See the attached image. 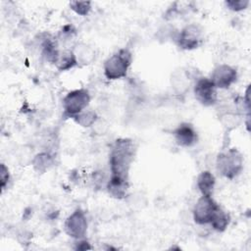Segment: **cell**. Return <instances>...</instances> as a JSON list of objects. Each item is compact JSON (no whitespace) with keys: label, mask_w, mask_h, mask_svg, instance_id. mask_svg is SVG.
<instances>
[{"label":"cell","mask_w":251,"mask_h":251,"mask_svg":"<svg viewBox=\"0 0 251 251\" xmlns=\"http://www.w3.org/2000/svg\"><path fill=\"white\" fill-rule=\"evenodd\" d=\"M41 50L42 56L45 58V60L51 64H55L60 53L57 41L49 36L44 37L41 42Z\"/></svg>","instance_id":"9a60e30c"},{"label":"cell","mask_w":251,"mask_h":251,"mask_svg":"<svg viewBox=\"0 0 251 251\" xmlns=\"http://www.w3.org/2000/svg\"><path fill=\"white\" fill-rule=\"evenodd\" d=\"M229 223H230L229 215L226 212H225L222 208H220L218 210V212L216 213V215L210 225L212 226V227L215 230H217L219 232H223L226 229Z\"/></svg>","instance_id":"ac0fdd59"},{"label":"cell","mask_w":251,"mask_h":251,"mask_svg":"<svg viewBox=\"0 0 251 251\" xmlns=\"http://www.w3.org/2000/svg\"><path fill=\"white\" fill-rule=\"evenodd\" d=\"M75 31H76L75 28L72 25H64L59 32V38H60L59 40H62V41L70 40L75 35Z\"/></svg>","instance_id":"603a6c76"},{"label":"cell","mask_w":251,"mask_h":251,"mask_svg":"<svg viewBox=\"0 0 251 251\" xmlns=\"http://www.w3.org/2000/svg\"><path fill=\"white\" fill-rule=\"evenodd\" d=\"M172 85L176 92L182 94L189 88V77L184 72L176 71L172 75L171 78Z\"/></svg>","instance_id":"2e32d148"},{"label":"cell","mask_w":251,"mask_h":251,"mask_svg":"<svg viewBox=\"0 0 251 251\" xmlns=\"http://www.w3.org/2000/svg\"><path fill=\"white\" fill-rule=\"evenodd\" d=\"M54 65L61 72L69 71L75 67L77 65V61L74 51L71 49H65L63 51H60L59 56Z\"/></svg>","instance_id":"5bb4252c"},{"label":"cell","mask_w":251,"mask_h":251,"mask_svg":"<svg viewBox=\"0 0 251 251\" xmlns=\"http://www.w3.org/2000/svg\"><path fill=\"white\" fill-rule=\"evenodd\" d=\"M106 188L112 197L116 199H123L125 198L128 188V179L110 177Z\"/></svg>","instance_id":"8fae6325"},{"label":"cell","mask_w":251,"mask_h":251,"mask_svg":"<svg viewBox=\"0 0 251 251\" xmlns=\"http://www.w3.org/2000/svg\"><path fill=\"white\" fill-rule=\"evenodd\" d=\"M90 102V95L85 88L70 91L63 99L64 115L73 118L86 109Z\"/></svg>","instance_id":"277c9868"},{"label":"cell","mask_w":251,"mask_h":251,"mask_svg":"<svg viewBox=\"0 0 251 251\" xmlns=\"http://www.w3.org/2000/svg\"><path fill=\"white\" fill-rule=\"evenodd\" d=\"M132 62V54L127 48H122L111 55L104 63V75L109 80L125 77Z\"/></svg>","instance_id":"7a4b0ae2"},{"label":"cell","mask_w":251,"mask_h":251,"mask_svg":"<svg viewBox=\"0 0 251 251\" xmlns=\"http://www.w3.org/2000/svg\"><path fill=\"white\" fill-rule=\"evenodd\" d=\"M53 165V158L52 156L47 152H42L34 156L32 159V166L33 169L37 173H45L48 171Z\"/></svg>","instance_id":"e0dca14e"},{"label":"cell","mask_w":251,"mask_h":251,"mask_svg":"<svg viewBox=\"0 0 251 251\" xmlns=\"http://www.w3.org/2000/svg\"><path fill=\"white\" fill-rule=\"evenodd\" d=\"M66 233L75 238L82 239L87 231V219L84 212L77 208L65 221Z\"/></svg>","instance_id":"ba28073f"},{"label":"cell","mask_w":251,"mask_h":251,"mask_svg":"<svg viewBox=\"0 0 251 251\" xmlns=\"http://www.w3.org/2000/svg\"><path fill=\"white\" fill-rule=\"evenodd\" d=\"M176 144L181 147H191L197 140L198 135L194 126L189 123H181L173 131Z\"/></svg>","instance_id":"30bf717a"},{"label":"cell","mask_w":251,"mask_h":251,"mask_svg":"<svg viewBox=\"0 0 251 251\" xmlns=\"http://www.w3.org/2000/svg\"><path fill=\"white\" fill-rule=\"evenodd\" d=\"M209 78L217 89H226L236 81L237 71L229 65L221 64L213 70Z\"/></svg>","instance_id":"9c48e42d"},{"label":"cell","mask_w":251,"mask_h":251,"mask_svg":"<svg viewBox=\"0 0 251 251\" xmlns=\"http://www.w3.org/2000/svg\"><path fill=\"white\" fill-rule=\"evenodd\" d=\"M76 250H86V249H91V246L88 244V242L86 240H81L78 239V241L76 242Z\"/></svg>","instance_id":"d4e9b609"},{"label":"cell","mask_w":251,"mask_h":251,"mask_svg":"<svg viewBox=\"0 0 251 251\" xmlns=\"http://www.w3.org/2000/svg\"><path fill=\"white\" fill-rule=\"evenodd\" d=\"M203 41V30L196 24L184 26L176 36L177 46L183 50H193L198 48Z\"/></svg>","instance_id":"8992f818"},{"label":"cell","mask_w":251,"mask_h":251,"mask_svg":"<svg viewBox=\"0 0 251 251\" xmlns=\"http://www.w3.org/2000/svg\"><path fill=\"white\" fill-rule=\"evenodd\" d=\"M220 208V205L212 198V196L202 195L193 208V220L198 225L211 224Z\"/></svg>","instance_id":"5b68a950"},{"label":"cell","mask_w":251,"mask_h":251,"mask_svg":"<svg viewBox=\"0 0 251 251\" xmlns=\"http://www.w3.org/2000/svg\"><path fill=\"white\" fill-rule=\"evenodd\" d=\"M70 8L79 16H86L91 10V2L89 1H71Z\"/></svg>","instance_id":"44dd1931"},{"label":"cell","mask_w":251,"mask_h":251,"mask_svg":"<svg viewBox=\"0 0 251 251\" xmlns=\"http://www.w3.org/2000/svg\"><path fill=\"white\" fill-rule=\"evenodd\" d=\"M135 156V145L132 139L118 138L110 149L111 177L128 179V173Z\"/></svg>","instance_id":"6da1fadb"},{"label":"cell","mask_w":251,"mask_h":251,"mask_svg":"<svg viewBox=\"0 0 251 251\" xmlns=\"http://www.w3.org/2000/svg\"><path fill=\"white\" fill-rule=\"evenodd\" d=\"M216 167L223 176L233 179L243 169V156L236 148L227 149L218 155Z\"/></svg>","instance_id":"3957f363"},{"label":"cell","mask_w":251,"mask_h":251,"mask_svg":"<svg viewBox=\"0 0 251 251\" xmlns=\"http://www.w3.org/2000/svg\"><path fill=\"white\" fill-rule=\"evenodd\" d=\"M194 96L205 107L213 106L218 101V89L209 77H199L194 84Z\"/></svg>","instance_id":"52a82bcc"},{"label":"cell","mask_w":251,"mask_h":251,"mask_svg":"<svg viewBox=\"0 0 251 251\" xmlns=\"http://www.w3.org/2000/svg\"><path fill=\"white\" fill-rule=\"evenodd\" d=\"M74 53L77 61V65H89L95 59L94 49L85 43H78L74 48Z\"/></svg>","instance_id":"4fadbf2b"},{"label":"cell","mask_w":251,"mask_h":251,"mask_svg":"<svg viewBox=\"0 0 251 251\" xmlns=\"http://www.w3.org/2000/svg\"><path fill=\"white\" fill-rule=\"evenodd\" d=\"M10 173L9 169L6 167L5 164H1V170H0V185L2 190L5 189V187L8 185V182L10 181Z\"/></svg>","instance_id":"cb8c5ba5"},{"label":"cell","mask_w":251,"mask_h":251,"mask_svg":"<svg viewBox=\"0 0 251 251\" xmlns=\"http://www.w3.org/2000/svg\"><path fill=\"white\" fill-rule=\"evenodd\" d=\"M221 124L228 130L234 129L240 124V116L232 112H224L220 115Z\"/></svg>","instance_id":"ffe728a7"},{"label":"cell","mask_w":251,"mask_h":251,"mask_svg":"<svg viewBox=\"0 0 251 251\" xmlns=\"http://www.w3.org/2000/svg\"><path fill=\"white\" fill-rule=\"evenodd\" d=\"M197 187L202 195L206 196H212L215 184H216V178L214 175L209 171H203L199 174L197 176Z\"/></svg>","instance_id":"7c38bea8"},{"label":"cell","mask_w":251,"mask_h":251,"mask_svg":"<svg viewBox=\"0 0 251 251\" xmlns=\"http://www.w3.org/2000/svg\"><path fill=\"white\" fill-rule=\"evenodd\" d=\"M73 119L78 126L83 127H89L95 124V122L98 120V117L94 111L85 109L79 114L73 117Z\"/></svg>","instance_id":"d6986e66"},{"label":"cell","mask_w":251,"mask_h":251,"mask_svg":"<svg viewBox=\"0 0 251 251\" xmlns=\"http://www.w3.org/2000/svg\"><path fill=\"white\" fill-rule=\"evenodd\" d=\"M249 0H227L225 2L226 6L233 11V12H239L242 10H245L249 5Z\"/></svg>","instance_id":"7402d4cb"}]
</instances>
